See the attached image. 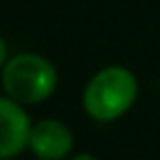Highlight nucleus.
Instances as JSON below:
<instances>
[{"label":"nucleus","mask_w":160,"mask_h":160,"mask_svg":"<svg viewBox=\"0 0 160 160\" xmlns=\"http://www.w3.org/2000/svg\"><path fill=\"white\" fill-rule=\"evenodd\" d=\"M138 97V81L125 66L101 68L83 88V110L97 123L121 118Z\"/></svg>","instance_id":"f257e3e1"},{"label":"nucleus","mask_w":160,"mask_h":160,"mask_svg":"<svg viewBox=\"0 0 160 160\" xmlns=\"http://www.w3.org/2000/svg\"><path fill=\"white\" fill-rule=\"evenodd\" d=\"M2 72V90L22 105L46 101L57 88L55 66L38 53H18L9 57Z\"/></svg>","instance_id":"f03ea898"},{"label":"nucleus","mask_w":160,"mask_h":160,"mask_svg":"<svg viewBox=\"0 0 160 160\" xmlns=\"http://www.w3.org/2000/svg\"><path fill=\"white\" fill-rule=\"evenodd\" d=\"M31 118L22 103L0 97V160H9L20 156L29 147Z\"/></svg>","instance_id":"7ed1b4c3"},{"label":"nucleus","mask_w":160,"mask_h":160,"mask_svg":"<svg viewBox=\"0 0 160 160\" xmlns=\"http://www.w3.org/2000/svg\"><path fill=\"white\" fill-rule=\"evenodd\" d=\"M29 149L38 160H64L72 151V132L57 118H44L31 127Z\"/></svg>","instance_id":"20e7f679"},{"label":"nucleus","mask_w":160,"mask_h":160,"mask_svg":"<svg viewBox=\"0 0 160 160\" xmlns=\"http://www.w3.org/2000/svg\"><path fill=\"white\" fill-rule=\"evenodd\" d=\"M7 62H9V48H7V42L2 40V35H0V70L5 68Z\"/></svg>","instance_id":"39448f33"},{"label":"nucleus","mask_w":160,"mask_h":160,"mask_svg":"<svg viewBox=\"0 0 160 160\" xmlns=\"http://www.w3.org/2000/svg\"><path fill=\"white\" fill-rule=\"evenodd\" d=\"M70 160H99L94 153H77V156H72Z\"/></svg>","instance_id":"423d86ee"},{"label":"nucleus","mask_w":160,"mask_h":160,"mask_svg":"<svg viewBox=\"0 0 160 160\" xmlns=\"http://www.w3.org/2000/svg\"><path fill=\"white\" fill-rule=\"evenodd\" d=\"M35 160H38V158H35Z\"/></svg>","instance_id":"0eeeda50"}]
</instances>
